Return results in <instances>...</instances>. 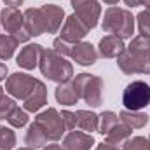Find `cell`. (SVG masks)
<instances>
[{
	"label": "cell",
	"instance_id": "1f68e13d",
	"mask_svg": "<svg viewBox=\"0 0 150 150\" xmlns=\"http://www.w3.org/2000/svg\"><path fill=\"white\" fill-rule=\"evenodd\" d=\"M96 150H119V149H117L115 145H112V143H108V142H107V143L98 145V147H96Z\"/></svg>",
	"mask_w": 150,
	"mask_h": 150
},
{
	"label": "cell",
	"instance_id": "d4e9b609",
	"mask_svg": "<svg viewBox=\"0 0 150 150\" xmlns=\"http://www.w3.org/2000/svg\"><path fill=\"white\" fill-rule=\"evenodd\" d=\"M100 119H101V122H100V131L98 133H101L103 136L112 129L113 126L119 122V117H117V113H113V112H110V110H107V112H103L101 115H100Z\"/></svg>",
	"mask_w": 150,
	"mask_h": 150
},
{
	"label": "cell",
	"instance_id": "8d00e7d4",
	"mask_svg": "<svg viewBox=\"0 0 150 150\" xmlns=\"http://www.w3.org/2000/svg\"><path fill=\"white\" fill-rule=\"evenodd\" d=\"M142 5H145L147 9H150V0H142Z\"/></svg>",
	"mask_w": 150,
	"mask_h": 150
},
{
	"label": "cell",
	"instance_id": "52a82bcc",
	"mask_svg": "<svg viewBox=\"0 0 150 150\" xmlns=\"http://www.w3.org/2000/svg\"><path fill=\"white\" fill-rule=\"evenodd\" d=\"M33 122L42 129V133L45 134L47 142H58V140H61L63 133L67 131L65 124H63V119H61V113H58L56 108H45L44 112L37 113V117H35Z\"/></svg>",
	"mask_w": 150,
	"mask_h": 150
},
{
	"label": "cell",
	"instance_id": "8fae6325",
	"mask_svg": "<svg viewBox=\"0 0 150 150\" xmlns=\"http://www.w3.org/2000/svg\"><path fill=\"white\" fill-rule=\"evenodd\" d=\"M87 28L84 26V23L75 16H68L67 19H65V25H63V28H61V33H59V38H63V40H67V42H70V44H77V42H80L82 38L87 35Z\"/></svg>",
	"mask_w": 150,
	"mask_h": 150
},
{
	"label": "cell",
	"instance_id": "836d02e7",
	"mask_svg": "<svg viewBox=\"0 0 150 150\" xmlns=\"http://www.w3.org/2000/svg\"><path fill=\"white\" fill-rule=\"evenodd\" d=\"M124 4L129 7H138V5H142V0H124Z\"/></svg>",
	"mask_w": 150,
	"mask_h": 150
},
{
	"label": "cell",
	"instance_id": "f1b7e54d",
	"mask_svg": "<svg viewBox=\"0 0 150 150\" xmlns=\"http://www.w3.org/2000/svg\"><path fill=\"white\" fill-rule=\"evenodd\" d=\"M16 107H18V105H16V101H14L12 98L4 96V98L0 100V120H7L9 115L14 112Z\"/></svg>",
	"mask_w": 150,
	"mask_h": 150
},
{
	"label": "cell",
	"instance_id": "ac0fdd59",
	"mask_svg": "<svg viewBox=\"0 0 150 150\" xmlns=\"http://www.w3.org/2000/svg\"><path fill=\"white\" fill-rule=\"evenodd\" d=\"M77 126L86 131V133H93V131H98L100 127V119L94 112H89V110H77Z\"/></svg>",
	"mask_w": 150,
	"mask_h": 150
},
{
	"label": "cell",
	"instance_id": "74e56055",
	"mask_svg": "<svg viewBox=\"0 0 150 150\" xmlns=\"http://www.w3.org/2000/svg\"><path fill=\"white\" fill-rule=\"evenodd\" d=\"M4 96H5V94H4V89H2V87H0V100H2V98H4Z\"/></svg>",
	"mask_w": 150,
	"mask_h": 150
},
{
	"label": "cell",
	"instance_id": "603a6c76",
	"mask_svg": "<svg viewBox=\"0 0 150 150\" xmlns=\"http://www.w3.org/2000/svg\"><path fill=\"white\" fill-rule=\"evenodd\" d=\"M19 42L12 35H0V61L11 59L14 56V51L18 49Z\"/></svg>",
	"mask_w": 150,
	"mask_h": 150
},
{
	"label": "cell",
	"instance_id": "7402d4cb",
	"mask_svg": "<svg viewBox=\"0 0 150 150\" xmlns=\"http://www.w3.org/2000/svg\"><path fill=\"white\" fill-rule=\"evenodd\" d=\"M25 143H26L28 147H32V149H38V147H45V145H47L45 134L42 133V129L38 127L35 122L28 127V131H26V134H25Z\"/></svg>",
	"mask_w": 150,
	"mask_h": 150
},
{
	"label": "cell",
	"instance_id": "ab89813d",
	"mask_svg": "<svg viewBox=\"0 0 150 150\" xmlns=\"http://www.w3.org/2000/svg\"><path fill=\"white\" fill-rule=\"evenodd\" d=\"M149 140H150V136H149Z\"/></svg>",
	"mask_w": 150,
	"mask_h": 150
},
{
	"label": "cell",
	"instance_id": "44dd1931",
	"mask_svg": "<svg viewBox=\"0 0 150 150\" xmlns=\"http://www.w3.org/2000/svg\"><path fill=\"white\" fill-rule=\"evenodd\" d=\"M131 133H133V129H131L129 126H126L124 122H120V119H119V122H117L112 129L105 134V138H107V142H108V143L117 145V143H120V142L127 140V138L131 136Z\"/></svg>",
	"mask_w": 150,
	"mask_h": 150
},
{
	"label": "cell",
	"instance_id": "e0dca14e",
	"mask_svg": "<svg viewBox=\"0 0 150 150\" xmlns=\"http://www.w3.org/2000/svg\"><path fill=\"white\" fill-rule=\"evenodd\" d=\"M54 96H56V101L65 105V107H72L79 101V96H77V91H75L74 84L72 82H63L56 87L54 91Z\"/></svg>",
	"mask_w": 150,
	"mask_h": 150
},
{
	"label": "cell",
	"instance_id": "d590c367",
	"mask_svg": "<svg viewBox=\"0 0 150 150\" xmlns=\"http://www.w3.org/2000/svg\"><path fill=\"white\" fill-rule=\"evenodd\" d=\"M105 4H108V5H115V4H119V0H103Z\"/></svg>",
	"mask_w": 150,
	"mask_h": 150
},
{
	"label": "cell",
	"instance_id": "30bf717a",
	"mask_svg": "<svg viewBox=\"0 0 150 150\" xmlns=\"http://www.w3.org/2000/svg\"><path fill=\"white\" fill-rule=\"evenodd\" d=\"M68 56L74 59L75 63H79L80 67H91V65L96 63L100 54H98V51L94 49L93 44H89V42H77V44H72Z\"/></svg>",
	"mask_w": 150,
	"mask_h": 150
},
{
	"label": "cell",
	"instance_id": "f546056e",
	"mask_svg": "<svg viewBox=\"0 0 150 150\" xmlns=\"http://www.w3.org/2000/svg\"><path fill=\"white\" fill-rule=\"evenodd\" d=\"M61 119H63V124H65L67 131H74L75 127H77V115H75V112L63 110L61 112Z\"/></svg>",
	"mask_w": 150,
	"mask_h": 150
},
{
	"label": "cell",
	"instance_id": "7a4b0ae2",
	"mask_svg": "<svg viewBox=\"0 0 150 150\" xmlns=\"http://www.w3.org/2000/svg\"><path fill=\"white\" fill-rule=\"evenodd\" d=\"M38 68H40L44 77H47V80H52L58 84L70 82V79L74 77L72 63L67 61V58L58 54L54 49H44L42 51Z\"/></svg>",
	"mask_w": 150,
	"mask_h": 150
},
{
	"label": "cell",
	"instance_id": "4fadbf2b",
	"mask_svg": "<svg viewBox=\"0 0 150 150\" xmlns=\"http://www.w3.org/2000/svg\"><path fill=\"white\" fill-rule=\"evenodd\" d=\"M40 11H42V16H44L45 32L47 33H56L61 26V21L65 19V11L59 5H54V4L42 5Z\"/></svg>",
	"mask_w": 150,
	"mask_h": 150
},
{
	"label": "cell",
	"instance_id": "6da1fadb",
	"mask_svg": "<svg viewBox=\"0 0 150 150\" xmlns=\"http://www.w3.org/2000/svg\"><path fill=\"white\" fill-rule=\"evenodd\" d=\"M117 65L126 75H150V37L138 35L133 38L127 49L117 58Z\"/></svg>",
	"mask_w": 150,
	"mask_h": 150
},
{
	"label": "cell",
	"instance_id": "4316f807",
	"mask_svg": "<svg viewBox=\"0 0 150 150\" xmlns=\"http://www.w3.org/2000/svg\"><path fill=\"white\" fill-rule=\"evenodd\" d=\"M122 150H150V140L143 136H134L131 140H126Z\"/></svg>",
	"mask_w": 150,
	"mask_h": 150
},
{
	"label": "cell",
	"instance_id": "3957f363",
	"mask_svg": "<svg viewBox=\"0 0 150 150\" xmlns=\"http://www.w3.org/2000/svg\"><path fill=\"white\" fill-rule=\"evenodd\" d=\"M103 30L110 35H117L122 40L131 38L134 33V18L127 9L108 7L103 14Z\"/></svg>",
	"mask_w": 150,
	"mask_h": 150
},
{
	"label": "cell",
	"instance_id": "cb8c5ba5",
	"mask_svg": "<svg viewBox=\"0 0 150 150\" xmlns=\"http://www.w3.org/2000/svg\"><path fill=\"white\" fill-rule=\"evenodd\" d=\"M16 145V134L11 127L0 126V150H12Z\"/></svg>",
	"mask_w": 150,
	"mask_h": 150
},
{
	"label": "cell",
	"instance_id": "f35d334b",
	"mask_svg": "<svg viewBox=\"0 0 150 150\" xmlns=\"http://www.w3.org/2000/svg\"><path fill=\"white\" fill-rule=\"evenodd\" d=\"M19 150H35V149H32V147H23V149H19Z\"/></svg>",
	"mask_w": 150,
	"mask_h": 150
},
{
	"label": "cell",
	"instance_id": "83f0119b",
	"mask_svg": "<svg viewBox=\"0 0 150 150\" xmlns=\"http://www.w3.org/2000/svg\"><path fill=\"white\" fill-rule=\"evenodd\" d=\"M136 21H138V30H140V35L150 37V9L142 11V12L136 16Z\"/></svg>",
	"mask_w": 150,
	"mask_h": 150
},
{
	"label": "cell",
	"instance_id": "ffe728a7",
	"mask_svg": "<svg viewBox=\"0 0 150 150\" xmlns=\"http://www.w3.org/2000/svg\"><path fill=\"white\" fill-rule=\"evenodd\" d=\"M45 103H47V89H45V84L40 82V86L33 93V96L25 101V110L26 112H38Z\"/></svg>",
	"mask_w": 150,
	"mask_h": 150
},
{
	"label": "cell",
	"instance_id": "4dcf8cb0",
	"mask_svg": "<svg viewBox=\"0 0 150 150\" xmlns=\"http://www.w3.org/2000/svg\"><path fill=\"white\" fill-rule=\"evenodd\" d=\"M23 2L25 0H4V4L7 7H19V5H23Z\"/></svg>",
	"mask_w": 150,
	"mask_h": 150
},
{
	"label": "cell",
	"instance_id": "8992f818",
	"mask_svg": "<svg viewBox=\"0 0 150 150\" xmlns=\"http://www.w3.org/2000/svg\"><path fill=\"white\" fill-rule=\"evenodd\" d=\"M38 86H40L38 79H33V77H30L26 74H21V72H16V74L7 77L5 91L25 103L26 100H30L33 96V93L37 91Z\"/></svg>",
	"mask_w": 150,
	"mask_h": 150
},
{
	"label": "cell",
	"instance_id": "277c9868",
	"mask_svg": "<svg viewBox=\"0 0 150 150\" xmlns=\"http://www.w3.org/2000/svg\"><path fill=\"white\" fill-rule=\"evenodd\" d=\"M79 100H84L89 107L96 108L103 103V80L91 74H79L72 80Z\"/></svg>",
	"mask_w": 150,
	"mask_h": 150
},
{
	"label": "cell",
	"instance_id": "2e32d148",
	"mask_svg": "<svg viewBox=\"0 0 150 150\" xmlns=\"http://www.w3.org/2000/svg\"><path fill=\"white\" fill-rule=\"evenodd\" d=\"M98 54L101 58H119L124 51H126V45H124V40L117 35H107L100 40V47H98Z\"/></svg>",
	"mask_w": 150,
	"mask_h": 150
},
{
	"label": "cell",
	"instance_id": "9c48e42d",
	"mask_svg": "<svg viewBox=\"0 0 150 150\" xmlns=\"http://www.w3.org/2000/svg\"><path fill=\"white\" fill-rule=\"evenodd\" d=\"M72 7H74V14L84 23V26L87 30L94 28L100 21L101 16V7L98 4V0H70Z\"/></svg>",
	"mask_w": 150,
	"mask_h": 150
},
{
	"label": "cell",
	"instance_id": "5b68a950",
	"mask_svg": "<svg viewBox=\"0 0 150 150\" xmlns=\"http://www.w3.org/2000/svg\"><path fill=\"white\" fill-rule=\"evenodd\" d=\"M122 105L126 110L138 112L150 105V86L143 80H134L122 91Z\"/></svg>",
	"mask_w": 150,
	"mask_h": 150
},
{
	"label": "cell",
	"instance_id": "e575fe53",
	"mask_svg": "<svg viewBox=\"0 0 150 150\" xmlns=\"http://www.w3.org/2000/svg\"><path fill=\"white\" fill-rule=\"evenodd\" d=\"M44 150H63L61 149V145H56V143H52V145H45Z\"/></svg>",
	"mask_w": 150,
	"mask_h": 150
},
{
	"label": "cell",
	"instance_id": "d6a6232c",
	"mask_svg": "<svg viewBox=\"0 0 150 150\" xmlns=\"http://www.w3.org/2000/svg\"><path fill=\"white\" fill-rule=\"evenodd\" d=\"M7 65H4L2 61H0V80H5V77H7Z\"/></svg>",
	"mask_w": 150,
	"mask_h": 150
},
{
	"label": "cell",
	"instance_id": "5bb4252c",
	"mask_svg": "<svg viewBox=\"0 0 150 150\" xmlns=\"http://www.w3.org/2000/svg\"><path fill=\"white\" fill-rule=\"evenodd\" d=\"M44 47L38 44H28L26 47H23L16 58L18 67L25 68V70H33L40 61V54H42Z\"/></svg>",
	"mask_w": 150,
	"mask_h": 150
},
{
	"label": "cell",
	"instance_id": "7c38bea8",
	"mask_svg": "<svg viewBox=\"0 0 150 150\" xmlns=\"http://www.w3.org/2000/svg\"><path fill=\"white\" fill-rule=\"evenodd\" d=\"M94 145V138L86 131H70L61 143L63 150H89Z\"/></svg>",
	"mask_w": 150,
	"mask_h": 150
},
{
	"label": "cell",
	"instance_id": "9a60e30c",
	"mask_svg": "<svg viewBox=\"0 0 150 150\" xmlns=\"http://www.w3.org/2000/svg\"><path fill=\"white\" fill-rule=\"evenodd\" d=\"M25 16V30L30 33V37H38L42 33H45V25H44V16L42 11L30 7L23 12Z\"/></svg>",
	"mask_w": 150,
	"mask_h": 150
},
{
	"label": "cell",
	"instance_id": "484cf974",
	"mask_svg": "<svg viewBox=\"0 0 150 150\" xmlns=\"http://www.w3.org/2000/svg\"><path fill=\"white\" fill-rule=\"evenodd\" d=\"M7 122H9L12 127H25V126L28 124V113H26V110H23V108L16 107V108H14V112L9 115Z\"/></svg>",
	"mask_w": 150,
	"mask_h": 150
},
{
	"label": "cell",
	"instance_id": "ba28073f",
	"mask_svg": "<svg viewBox=\"0 0 150 150\" xmlns=\"http://www.w3.org/2000/svg\"><path fill=\"white\" fill-rule=\"evenodd\" d=\"M0 25L18 42H28L32 38L30 33L25 30V16L18 11V7H5L0 12Z\"/></svg>",
	"mask_w": 150,
	"mask_h": 150
},
{
	"label": "cell",
	"instance_id": "d6986e66",
	"mask_svg": "<svg viewBox=\"0 0 150 150\" xmlns=\"http://www.w3.org/2000/svg\"><path fill=\"white\" fill-rule=\"evenodd\" d=\"M119 119H120V122H124L131 129H142L149 124V115L147 113L133 112V110H122L119 113Z\"/></svg>",
	"mask_w": 150,
	"mask_h": 150
}]
</instances>
